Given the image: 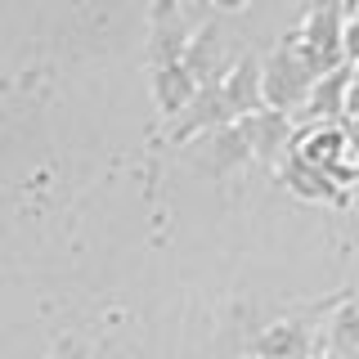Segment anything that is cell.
I'll use <instances>...</instances> for the list:
<instances>
[{"instance_id":"6da1fadb","label":"cell","mask_w":359,"mask_h":359,"mask_svg":"<svg viewBox=\"0 0 359 359\" xmlns=\"http://www.w3.org/2000/svg\"><path fill=\"white\" fill-rule=\"evenodd\" d=\"M261 76H265V108L287 112V117L306 108L310 86L319 81V76L310 72V63L301 59V41H297V32H287L283 45H278V50L261 63Z\"/></svg>"},{"instance_id":"7a4b0ae2","label":"cell","mask_w":359,"mask_h":359,"mask_svg":"<svg viewBox=\"0 0 359 359\" xmlns=\"http://www.w3.org/2000/svg\"><path fill=\"white\" fill-rule=\"evenodd\" d=\"M341 32H346L341 0H314V5L306 9V22H301L297 41H301V59L310 63V72H314V76L332 72V67H346Z\"/></svg>"},{"instance_id":"3957f363","label":"cell","mask_w":359,"mask_h":359,"mask_svg":"<svg viewBox=\"0 0 359 359\" xmlns=\"http://www.w3.org/2000/svg\"><path fill=\"white\" fill-rule=\"evenodd\" d=\"M233 126H238L247 153H252L256 162H265V166H283L287 162L292 140H297V121H292L287 112L261 108V112H252V117H238Z\"/></svg>"},{"instance_id":"277c9868","label":"cell","mask_w":359,"mask_h":359,"mask_svg":"<svg viewBox=\"0 0 359 359\" xmlns=\"http://www.w3.org/2000/svg\"><path fill=\"white\" fill-rule=\"evenodd\" d=\"M256 359H319L323 355V328L314 319H274L252 341Z\"/></svg>"},{"instance_id":"5b68a950","label":"cell","mask_w":359,"mask_h":359,"mask_svg":"<svg viewBox=\"0 0 359 359\" xmlns=\"http://www.w3.org/2000/svg\"><path fill=\"white\" fill-rule=\"evenodd\" d=\"M233 112L229 104H224V95H220V81L216 86H198V95H194V104H189L184 112H180V121L171 126V144H194L198 135H211V130H224V126H233Z\"/></svg>"},{"instance_id":"8992f818","label":"cell","mask_w":359,"mask_h":359,"mask_svg":"<svg viewBox=\"0 0 359 359\" xmlns=\"http://www.w3.org/2000/svg\"><path fill=\"white\" fill-rule=\"evenodd\" d=\"M189 149V162L198 166V171H207L211 180H224V175H233L238 166L247 162V144H243V135L238 126H224V130H211V135H198L194 144H184Z\"/></svg>"},{"instance_id":"52a82bcc","label":"cell","mask_w":359,"mask_h":359,"mask_svg":"<svg viewBox=\"0 0 359 359\" xmlns=\"http://www.w3.org/2000/svg\"><path fill=\"white\" fill-rule=\"evenodd\" d=\"M220 95L229 104L233 117H252V112L265 108V76H261V59L256 54H243L238 63H229L220 81Z\"/></svg>"},{"instance_id":"ba28073f","label":"cell","mask_w":359,"mask_h":359,"mask_svg":"<svg viewBox=\"0 0 359 359\" xmlns=\"http://www.w3.org/2000/svg\"><path fill=\"white\" fill-rule=\"evenodd\" d=\"M278 175H283V184L292 189L297 198H310V202H328V207H351V189H341L328 171H319V166L301 162L297 153H287V162L278 166Z\"/></svg>"},{"instance_id":"9c48e42d","label":"cell","mask_w":359,"mask_h":359,"mask_svg":"<svg viewBox=\"0 0 359 359\" xmlns=\"http://www.w3.org/2000/svg\"><path fill=\"white\" fill-rule=\"evenodd\" d=\"M323 355L359 359V306L351 297H337L328 319H323Z\"/></svg>"},{"instance_id":"30bf717a","label":"cell","mask_w":359,"mask_h":359,"mask_svg":"<svg viewBox=\"0 0 359 359\" xmlns=\"http://www.w3.org/2000/svg\"><path fill=\"white\" fill-rule=\"evenodd\" d=\"M292 153H297L301 162L319 166V171H337V166L346 162V130H341V126H310V130H297Z\"/></svg>"},{"instance_id":"8fae6325","label":"cell","mask_w":359,"mask_h":359,"mask_svg":"<svg viewBox=\"0 0 359 359\" xmlns=\"http://www.w3.org/2000/svg\"><path fill=\"white\" fill-rule=\"evenodd\" d=\"M198 95V81L184 63H157L153 67V104L162 108V117H180Z\"/></svg>"},{"instance_id":"7c38bea8","label":"cell","mask_w":359,"mask_h":359,"mask_svg":"<svg viewBox=\"0 0 359 359\" xmlns=\"http://www.w3.org/2000/svg\"><path fill=\"white\" fill-rule=\"evenodd\" d=\"M351 81H355V76H351V63L323 72L319 81L310 86V99H306V108H301V112L319 117L323 126H337V117H341V108H346V90H351Z\"/></svg>"},{"instance_id":"4fadbf2b","label":"cell","mask_w":359,"mask_h":359,"mask_svg":"<svg viewBox=\"0 0 359 359\" xmlns=\"http://www.w3.org/2000/svg\"><path fill=\"white\" fill-rule=\"evenodd\" d=\"M220 54H224V32L211 22V27H202L194 41H189V50H184V63L189 72H194V81L198 86H216V76L224 81V72H220Z\"/></svg>"},{"instance_id":"5bb4252c","label":"cell","mask_w":359,"mask_h":359,"mask_svg":"<svg viewBox=\"0 0 359 359\" xmlns=\"http://www.w3.org/2000/svg\"><path fill=\"white\" fill-rule=\"evenodd\" d=\"M341 54H346V63H359V14L355 18H346V32H341Z\"/></svg>"},{"instance_id":"9a60e30c","label":"cell","mask_w":359,"mask_h":359,"mask_svg":"<svg viewBox=\"0 0 359 359\" xmlns=\"http://www.w3.org/2000/svg\"><path fill=\"white\" fill-rule=\"evenodd\" d=\"M341 121H355V126H359V81H351V90H346V108H341Z\"/></svg>"},{"instance_id":"2e32d148","label":"cell","mask_w":359,"mask_h":359,"mask_svg":"<svg viewBox=\"0 0 359 359\" xmlns=\"http://www.w3.org/2000/svg\"><path fill=\"white\" fill-rule=\"evenodd\" d=\"M162 18H175V0H153V22Z\"/></svg>"},{"instance_id":"e0dca14e","label":"cell","mask_w":359,"mask_h":359,"mask_svg":"<svg viewBox=\"0 0 359 359\" xmlns=\"http://www.w3.org/2000/svg\"><path fill=\"white\" fill-rule=\"evenodd\" d=\"M247 0H211V9H224V14H233V9H243Z\"/></svg>"},{"instance_id":"ac0fdd59","label":"cell","mask_w":359,"mask_h":359,"mask_svg":"<svg viewBox=\"0 0 359 359\" xmlns=\"http://www.w3.org/2000/svg\"><path fill=\"white\" fill-rule=\"evenodd\" d=\"M184 9H189V14H207L211 0H184Z\"/></svg>"},{"instance_id":"d6986e66","label":"cell","mask_w":359,"mask_h":359,"mask_svg":"<svg viewBox=\"0 0 359 359\" xmlns=\"http://www.w3.org/2000/svg\"><path fill=\"white\" fill-rule=\"evenodd\" d=\"M341 14H346V18H355V14H359V0H341Z\"/></svg>"},{"instance_id":"ffe728a7","label":"cell","mask_w":359,"mask_h":359,"mask_svg":"<svg viewBox=\"0 0 359 359\" xmlns=\"http://www.w3.org/2000/svg\"><path fill=\"white\" fill-rule=\"evenodd\" d=\"M319 359H332V355H319Z\"/></svg>"},{"instance_id":"44dd1931","label":"cell","mask_w":359,"mask_h":359,"mask_svg":"<svg viewBox=\"0 0 359 359\" xmlns=\"http://www.w3.org/2000/svg\"><path fill=\"white\" fill-rule=\"evenodd\" d=\"M243 359H256V355H243Z\"/></svg>"}]
</instances>
